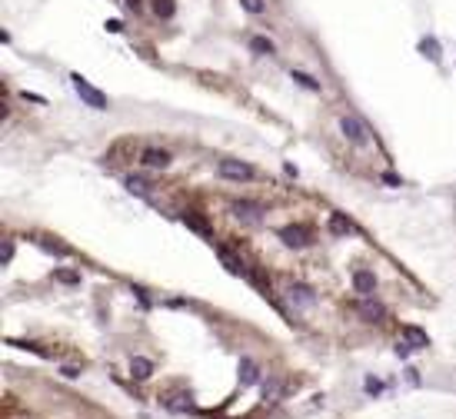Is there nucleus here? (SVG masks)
<instances>
[{
	"mask_svg": "<svg viewBox=\"0 0 456 419\" xmlns=\"http://www.w3.org/2000/svg\"><path fill=\"white\" fill-rule=\"evenodd\" d=\"M70 83H74V90H77V97L83 100V106H90V110H107V106H110L107 94H103V90H97L94 83L87 80V77L70 74Z\"/></svg>",
	"mask_w": 456,
	"mask_h": 419,
	"instance_id": "nucleus-1",
	"label": "nucleus"
},
{
	"mask_svg": "<svg viewBox=\"0 0 456 419\" xmlns=\"http://www.w3.org/2000/svg\"><path fill=\"white\" fill-rule=\"evenodd\" d=\"M340 130H343V137H346L350 143H356V147H367L370 143L367 123H363L360 117H353V113H343V117H340Z\"/></svg>",
	"mask_w": 456,
	"mask_h": 419,
	"instance_id": "nucleus-2",
	"label": "nucleus"
},
{
	"mask_svg": "<svg viewBox=\"0 0 456 419\" xmlns=\"http://www.w3.org/2000/svg\"><path fill=\"white\" fill-rule=\"evenodd\" d=\"M216 173L223 176V180H250L253 176V167L250 163H243V160H220L216 163Z\"/></svg>",
	"mask_w": 456,
	"mask_h": 419,
	"instance_id": "nucleus-3",
	"label": "nucleus"
},
{
	"mask_svg": "<svg viewBox=\"0 0 456 419\" xmlns=\"http://www.w3.org/2000/svg\"><path fill=\"white\" fill-rule=\"evenodd\" d=\"M280 240H283L286 246H293V250H303L306 243H310L313 240V233H310V226H283V230H280Z\"/></svg>",
	"mask_w": 456,
	"mask_h": 419,
	"instance_id": "nucleus-4",
	"label": "nucleus"
},
{
	"mask_svg": "<svg viewBox=\"0 0 456 419\" xmlns=\"http://www.w3.org/2000/svg\"><path fill=\"white\" fill-rule=\"evenodd\" d=\"M233 216L243 220V223H260V220H263V207H260V203H250V200H236L233 203Z\"/></svg>",
	"mask_w": 456,
	"mask_h": 419,
	"instance_id": "nucleus-5",
	"label": "nucleus"
},
{
	"mask_svg": "<svg viewBox=\"0 0 456 419\" xmlns=\"http://www.w3.org/2000/svg\"><path fill=\"white\" fill-rule=\"evenodd\" d=\"M356 313L363 319H370V323H380V319H387V306H380L373 296H363V300L356 303Z\"/></svg>",
	"mask_w": 456,
	"mask_h": 419,
	"instance_id": "nucleus-6",
	"label": "nucleus"
},
{
	"mask_svg": "<svg viewBox=\"0 0 456 419\" xmlns=\"http://www.w3.org/2000/svg\"><path fill=\"white\" fill-rule=\"evenodd\" d=\"M140 163H143V167H150V170H163V167H170V153H167V150H157V147H147V150L140 153Z\"/></svg>",
	"mask_w": 456,
	"mask_h": 419,
	"instance_id": "nucleus-7",
	"label": "nucleus"
},
{
	"mask_svg": "<svg viewBox=\"0 0 456 419\" xmlns=\"http://www.w3.org/2000/svg\"><path fill=\"white\" fill-rule=\"evenodd\" d=\"M216 257H220L223 266H227V273H233V276H253L247 266H243V260H236L233 253L227 250V246H216Z\"/></svg>",
	"mask_w": 456,
	"mask_h": 419,
	"instance_id": "nucleus-8",
	"label": "nucleus"
},
{
	"mask_svg": "<svg viewBox=\"0 0 456 419\" xmlns=\"http://www.w3.org/2000/svg\"><path fill=\"white\" fill-rule=\"evenodd\" d=\"M353 289L360 296H373L376 293V276L370 273V269H356L353 273Z\"/></svg>",
	"mask_w": 456,
	"mask_h": 419,
	"instance_id": "nucleus-9",
	"label": "nucleus"
},
{
	"mask_svg": "<svg viewBox=\"0 0 456 419\" xmlns=\"http://www.w3.org/2000/svg\"><path fill=\"white\" fill-rule=\"evenodd\" d=\"M399 336H403V343H410L413 350H426V346H430V336H426L419 326H403Z\"/></svg>",
	"mask_w": 456,
	"mask_h": 419,
	"instance_id": "nucleus-10",
	"label": "nucleus"
},
{
	"mask_svg": "<svg viewBox=\"0 0 456 419\" xmlns=\"http://www.w3.org/2000/svg\"><path fill=\"white\" fill-rule=\"evenodd\" d=\"M290 300L297 303V306H313L317 296H313V289L306 286V283H293V286H290Z\"/></svg>",
	"mask_w": 456,
	"mask_h": 419,
	"instance_id": "nucleus-11",
	"label": "nucleus"
},
{
	"mask_svg": "<svg viewBox=\"0 0 456 419\" xmlns=\"http://www.w3.org/2000/svg\"><path fill=\"white\" fill-rule=\"evenodd\" d=\"M130 373H133V379H150V376H153V363L147 356H133L130 359Z\"/></svg>",
	"mask_w": 456,
	"mask_h": 419,
	"instance_id": "nucleus-12",
	"label": "nucleus"
},
{
	"mask_svg": "<svg viewBox=\"0 0 456 419\" xmlns=\"http://www.w3.org/2000/svg\"><path fill=\"white\" fill-rule=\"evenodd\" d=\"M184 223L190 226V230H196L200 236H213V233H210V223L200 216V213H193V210H187V213H184Z\"/></svg>",
	"mask_w": 456,
	"mask_h": 419,
	"instance_id": "nucleus-13",
	"label": "nucleus"
},
{
	"mask_svg": "<svg viewBox=\"0 0 456 419\" xmlns=\"http://www.w3.org/2000/svg\"><path fill=\"white\" fill-rule=\"evenodd\" d=\"M37 243L44 246L47 253H57V257H74V250H70L67 243H60V240H53V236H40Z\"/></svg>",
	"mask_w": 456,
	"mask_h": 419,
	"instance_id": "nucleus-14",
	"label": "nucleus"
},
{
	"mask_svg": "<svg viewBox=\"0 0 456 419\" xmlns=\"http://www.w3.org/2000/svg\"><path fill=\"white\" fill-rule=\"evenodd\" d=\"M330 233H333V236H346V233H353V223H350L343 213H333V216H330Z\"/></svg>",
	"mask_w": 456,
	"mask_h": 419,
	"instance_id": "nucleus-15",
	"label": "nucleus"
},
{
	"mask_svg": "<svg viewBox=\"0 0 456 419\" xmlns=\"http://www.w3.org/2000/svg\"><path fill=\"white\" fill-rule=\"evenodd\" d=\"M419 53H423L426 60H433V63H440V57H443V53H440L436 37H423V40H419Z\"/></svg>",
	"mask_w": 456,
	"mask_h": 419,
	"instance_id": "nucleus-16",
	"label": "nucleus"
},
{
	"mask_svg": "<svg viewBox=\"0 0 456 419\" xmlns=\"http://www.w3.org/2000/svg\"><path fill=\"white\" fill-rule=\"evenodd\" d=\"M240 382L243 386H253L257 382V363L253 359H240Z\"/></svg>",
	"mask_w": 456,
	"mask_h": 419,
	"instance_id": "nucleus-17",
	"label": "nucleus"
},
{
	"mask_svg": "<svg viewBox=\"0 0 456 419\" xmlns=\"http://www.w3.org/2000/svg\"><path fill=\"white\" fill-rule=\"evenodd\" d=\"M123 187H127L130 193H137V196H150V183L140 180V176H127V180H123Z\"/></svg>",
	"mask_w": 456,
	"mask_h": 419,
	"instance_id": "nucleus-18",
	"label": "nucleus"
},
{
	"mask_svg": "<svg viewBox=\"0 0 456 419\" xmlns=\"http://www.w3.org/2000/svg\"><path fill=\"white\" fill-rule=\"evenodd\" d=\"M153 13L163 17V20H170L173 13H177V4H173V0H153Z\"/></svg>",
	"mask_w": 456,
	"mask_h": 419,
	"instance_id": "nucleus-19",
	"label": "nucleus"
},
{
	"mask_svg": "<svg viewBox=\"0 0 456 419\" xmlns=\"http://www.w3.org/2000/svg\"><path fill=\"white\" fill-rule=\"evenodd\" d=\"M293 80H297L300 83V87H306V90H313V94H317V90H320V80H313V77L310 74H303V70H293Z\"/></svg>",
	"mask_w": 456,
	"mask_h": 419,
	"instance_id": "nucleus-20",
	"label": "nucleus"
},
{
	"mask_svg": "<svg viewBox=\"0 0 456 419\" xmlns=\"http://www.w3.org/2000/svg\"><path fill=\"white\" fill-rule=\"evenodd\" d=\"M53 280L67 283V286H77V283H80V273H77V269H53Z\"/></svg>",
	"mask_w": 456,
	"mask_h": 419,
	"instance_id": "nucleus-21",
	"label": "nucleus"
},
{
	"mask_svg": "<svg viewBox=\"0 0 456 419\" xmlns=\"http://www.w3.org/2000/svg\"><path fill=\"white\" fill-rule=\"evenodd\" d=\"M250 50H257V53H266V57H270L273 50H277V47H273V40H266V37H253V40H250Z\"/></svg>",
	"mask_w": 456,
	"mask_h": 419,
	"instance_id": "nucleus-22",
	"label": "nucleus"
},
{
	"mask_svg": "<svg viewBox=\"0 0 456 419\" xmlns=\"http://www.w3.org/2000/svg\"><path fill=\"white\" fill-rule=\"evenodd\" d=\"M240 7H243L247 13H263V10H266L263 0H240Z\"/></svg>",
	"mask_w": 456,
	"mask_h": 419,
	"instance_id": "nucleus-23",
	"label": "nucleus"
},
{
	"mask_svg": "<svg viewBox=\"0 0 456 419\" xmlns=\"http://www.w3.org/2000/svg\"><path fill=\"white\" fill-rule=\"evenodd\" d=\"M367 393H370V396L383 393V382H380V379H367Z\"/></svg>",
	"mask_w": 456,
	"mask_h": 419,
	"instance_id": "nucleus-24",
	"label": "nucleus"
},
{
	"mask_svg": "<svg viewBox=\"0 0 456 419\" xmlns=\"http://www.w3.org/2000/svg\"><path fill=\"white\" fill-rule=\"evenodd\" d=\"M383 183H390V187H403V180H399L396 173H383Z\"/></svg>",
	"mask_w": 456,
	"mask_h": 419,
	"instance_id": "nucleus-25",
	"label": "nucleus"
},
{
	"mask_svg": "<svg viewBox=\"0 0 456 419\" xmlns=\"http://www.w3.org/2000/svg\"><path fill=\"white\" fill-rule=\"evenodd\" d=\"M13 260V240H7L4 243V263H10Z\"/></svg>",
	"mask_w": 456,
	"mask_h": 419,
	"instance_id": "nucleus-26",
	"label": "nucleus"
},
{
	"mask_svg": "<svg viewBox=\"0 0 456 419\" xmlns=\"http://www.w3.org/2000/svg\"><path fill=\"white\" fill-rule=\"evenodd\" d=\"M273 396H277V382H266V386H263V399H273Z\"/></svg>",
	"mask_w": 456,
	"mask_h": 419,
	"instance_id": "nucleus-27",
	"label": "nucleus"
},
{
	"mask_svg": "<svg viewBox=\"0 0 456 419\" xmlns=\"http://www.w3.org/2000/svg\"><path fill=\"white\" fill-rule=\"evenodd\" d=\"M410 350H413L410 343H399V346H396V356H399V359H406V356H410Z\"/></svg>",
	"mask_w": 456,
	"mask_h": 419,
	"instance_id": "nucleus-28",
	"label": "nucleus"
},
{
	"mask_svg": "<svg viewBox=\"0 0 456 419\" xmlns=\"http://www.w3.org/2000/svg\"><path fill=\"white\" fill-rule=\"evenodd\" d=\"M60 373H64L67 379H77V376H80V369H77V366H64V369H60Z\"/></svg>",
	"mask_w": 456,
	"mask_h": 419,
	"instance_id": "nucleus-29",
	"label": "nucleus"
},
{
	"mask_svg": "<svg viewBox=\"0 0 456 419\" xmlns=\"http://www.w3.org/2000/svg\"><path fill=\"white\" fill-rule=\"evenodd\" d=\"M107 30H110V33H120L123 24H120V20H107Z\"/></svg>",
	"mask_w": 456,
	"mask_h": 419,
	"instance_id": "nucleus-30",
	"label": "nucleus"
}]
</instances>
